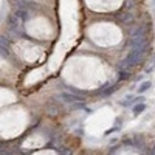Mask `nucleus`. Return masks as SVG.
Listing matches in <instances>:
<instances>
[{
    "label": "nucleus",
    "instance_id": "obj_11",
    "mask_svg": "<svg viewBox=\"0 0 155 155\" xmlns=\"http://www.w3.org/2000/svg\"><path fill=\"white\" fill-rule=\"evenodd\" d=\"M129 76H130V73H123V71H119V78H121V79H127Z\"/></svg>",
    "mask_w": 155,
    "mask_h": 155
},
{
    "label": "nucleus",
    "instance_id": "obj_5",
    "mask_svg": "<svg viewBox=\"0 0 155 155\" xmlns=\"http://www.w3.org/2000/svg\"><path fill=\"white\" fill-rule=\"evenodd\" d=\"M144 109H146V104H143V102L135 104L134 109H132V113H134V115H140L141 112H144Z\"/></svg>",
    "mask_w": 155,
    "mask_h": 155
},
{
    "label": "nucleus",
    "instance_id": "obj_2",
    "mask_svg": "<svg viewBox=\"0 0 155 155\" xmlns=\"http://www.w3.org/2000/svg\"><path fill=\"white\" fill-rule=\"evenodd\" d=\"M22 19L19 17L17 14H9V17H8V28L13 31V33H17V31H20V28H22Z\"/></svg>",
    "mask_w": 155,
    "mask_h": 155
},
{
    "label": "nucleus",
    "instance_id": "obj_8",
    "mask_svg": "<svg viewBox=\"0 0 155 155\" xmlns=\"http://www.w3.org/2000/svg\"><path fill=\"white\" fill-rule=\"evenodd\" d=\"M58 152H59V155H73V154H71V151H70V149H67V147H59Z\"/></svg>",
    "mask_w": 155,
    "mask_h": 155
},
{
    "label": "nucleus",
    "instance_id": "obj_7",
    "mask_svg": "<svg viewBox=\"0 0 155 155\" xmlns=\"http://www.w3.org/2000/svg\"><path fill=\"white\" fill-rule=\"evenodd\" d=\"M0 48H3V50H8L9 48V42L5 37H0Z\"/></svg>",
    "mask_w": 155,
    "mask_h": 155
},
{
    "label": "nucleus",
    "instance_id": "obj_10",
    "mask_svg": "<svg viewBox=\"0 0 155 155\" xmlns=\"http://www.w3.org/2000/svg\"><path fill=\"white\" fill-rule=\"evenodd\" d=\"M119 17H121V20H124V22H130L132 19H134V16L132 14H121Z\"/></svg>",
    "mask_w": 155,
    "mask_h": 155
},
{
    "label": "nucleus",
    "instance_id": "obj_9",
    "mask_svg": "<svg viewBox=\"0 0 155 155\" xmlns=\"http://www.w3.org/2000/svg\"><path fill=\"white\" fill-rule=\"evenodd\" d=\"M155 67V54H154V58H152V60H151V64L146 67V73H151V70Z\"/></svg>",
    "mask_w": 155,
    "mask_h": 155
},
{
    "label": "nucleus",
    "instance_id": "obj_4",
    "mask_svg": "<svg viewBox=\"0 0 155 155\" xmlns=\"http://www.w3.org/2000/svg\"><path fill=\"white\" fill-rule=\"evenodd\" d=\"M132 144H134L135 147L140 149V147L144 146V140H143V137H141V135H135V137H134V140H132Z\"/></svg>",
    "mask_w": 155,
    "mask_h": 155
},
{
    "label": "nucleus",
    "instance_id": "obj_6",
    "mask_svg": "<svg viewBox=\"0 0 155 155\" xmlns=\"http://www.w3.org/2000/svg\"><path fill=\"white\" fill-rule=\"evenodd\" d=\"M151 85H152V82L151 81H146V82H143V84L138 87V92L140 93H144L146 90H149V88H151Z\"/></svg>",
    "mask_w": 155,
    "mask_h": 155
},
{
    "label": "nucleus",
    "instance_id": "obj_3",
    "mask_svg": "<svg viewBox=\"0 0 155 155\" xmlns=\"http://www.w3.org/2000/svg\"><path fill=\"white\" fill-rule=\"evenodd\" d=\"M59 99H60V101H64V102H68V104H75V102L79 101L81 98L76 96V95H73V93L64 92V93H60V95H59Z\"/></svg>",
    "mask_w": 155,
    "mask_h": 155
},
{
    "label": "nucleus",
    "instance_id": "obj_12",
    "mask_svg": "<svg viewBox=\"0 0 155 155\" xmlns=\"http://www.w3.org/2000/svg\"><path fill=\"white\" fill-rule=\"evenodd\" d=\"M152 155H155V146H154V149H152V152H151Z\"/></svg>",
    "mask_w": 155,
    "mask_h": 155
},
{
    "label": "nucleus",
    "instance_id": "obj_1",
    "mask_svg": "<svg viewBox=\"0 0 155 155\" xmlns=\"http://www.w3.org/2000/svg\"><path fill=\"white\" fill-rule=\"evenodd\" d=\"M143 56H144V53H141V51H137V50H130V53L127 54V58L124 59L127 64L130 65L132 68L135 67V65H138L143 60Z\"/></svg>",
    "mask_w": 155,
    "mask_h": 155
}]
</instances>
